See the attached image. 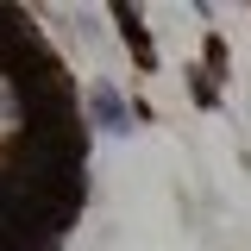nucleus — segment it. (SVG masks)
Masks as SVG:
<instances>
[{
    "label": "nucleus",
    "instance_id": "obj_1",
    "mask_svg": "<svg viewBox=\"0 0 251 251\" xmlns=\"http://www.w3.org/2000/svg\"><path fill=\"white\" fill-rule=\"evenodd\" d=\"M94 107H100V132H107V138H126V132H132V120H126V100L107 88V82L94 88Z\"/></svg>",
    "mask_w": 251,
    "mask_h": 251
}]
</instances>
